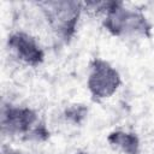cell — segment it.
<instances>
[{
    "instance_id": "1",
    "label": "cell",
    "mask_w": 154,
    "mask_h": 154,
    "mask_svg": "<svg viewBox=\"0 0 154 154\" xmlns=\"http://www.w3.org/2000/svg\"><path fill=\"white\" fill-rule=\"evenodd\" d=\"M36 6L42 11L54 35L63 42L69 43L76 34L79 18L83 13V2L73 0H48L38 1Z\"/></svg>"
},
{
    "instance_id": "2",
    "label": "cell",
    "mask_w": 154,
    "mask_h": 154,
    "mask_svg": "<svg viewBox=\"0 0 154 154\" xmlns=\"http://www.w3.org/2000/svg\"><path fill=\"white\" fill-rule=\"evenodd\" d=\"M102 26L117 37H150L152 24L141 10L126 7L124 2L116 1L103 16Z\"/></svg>"
},
{
    "instance_id": "3",
    "label": "cell",
    "mask_w": 154,
    "mask_h": 154,
    "mask_svg": "<svg viewBox=\"0 0 154 154\" xmlns=\"http://www.w3.org/2000/svg\"><path fill=\"white\" fill-rule=\"evenodd\" d=\"M122 77L118 70L101 58H94L89 64L87 87L94 100L111 97L120 87Z\"/></svg>"
},
{
    "instance_id": "4",
    "label": "cell",
    "mask_w": 154,
    "mask_h": 154,
    "mask_svg": "<svg viewBox=\"0 0 154 154\" xmlns=\"http://www.w3.org/2000/svg\"><path fill=\"white\" fill-rule=\"evenodd\" d=\"M41 122L35 109L28 106H18L2 102L0 125L4 136L22 137L24 140L29 132Z\"/></svg>"
},
{
    "instance_id": "5",
    "label": "cell",
    "mask_w": 154,
    "mask_h": 154,
    "mask_svg": "<svg viewBox=\"0 0 154 154\" xmlns=\"http://www.w3.org/2000/svg\"><path fill=\"white\" fill-rule=\"evenodd\" d=\"M11 53L25 65L36 67L45 60V51L40 42L25 31H13L7 37Z\"/></svg>"
},
{
    "instance_id": "6",
    "label": "cell",
    "mask_w": 154,
    "mask_h": 154,
    "mask_svg": "<svg viewBox=\"0 0 154 154\" xmlns=\"http://www.w3.org/2000/svg\"><path fill=\"white\" fill-rule=\"evenodd\" d=\"M107 142L123 154H140L141 152L140 137L132 131L114 130L107 136Z\"/></svg>"
},
{
    "instance_id": "7",
    "label": "cell",
    "mask_w": 154,
    "mask_h": 154,
    "mask_svg": "<svg viewBox=\"0 0 154 154\" xmlns=\"http://www.w3.org/2000/svg\"><path fill=\"white\" fill-rule=\"evenodd\" d=\"M66 122L73 125H81L88 116V107L83 103H73L65 108L63 113Z\"/></svg>"
},
{
    "instance_id": "8",
    "label": "cell",
    "mask_w": 154,
    "mask_h": 154,
    "mask_svg": "<svg viewBox=\"0 0 154 154\" xmlns=\"http://www.w3.org/2000/svg\"><path fill=\"white\" fill-rule=\"evenodd\" d=\"M49 136H51L49 130L47 129L46 124L41 120V122L29 132V135H28L24 140H25V141H35V142H45V141H47V140L49 138Z\"/></svg>"
},
{
    "instance_id": "9",
    "label": "cell",
    "mask_w": 154,
    "mask_h": 154,
    "mask_svg": "<svg viewBox=\"0 0 154 154\" xmlns=\"http://www.w3.org/2000/svg\"><path fill=\"white\" fill-rule=\"evenodd\" d=\"M1 152H2V154H28V153H24V152H22V150H19V149L12 148V147H10V146H7V144H4V146H2Z\"/></svg>"
},
{
    "instance_id": "10",
    "label": "cell",
    "mask_w": 154,
    "mask_h": 154,
    "mask_svg": "<svg viewBox=\"0 0 154 154\" xmlns=\"http://www.w3.org/2000/svg\"><path fill=\"white\" fill-rule=\"evenodd\" d=\"M76 154H90V153H87V152H79V153H76Z\"/></svg>"
}]
</instances>
